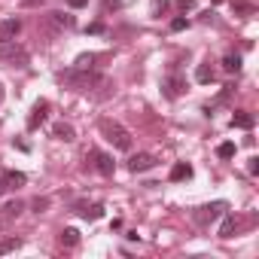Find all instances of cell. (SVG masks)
Returning a JSON list of instances; mask_svg holds the SVG:
<instances>
[{"label": "cell", "instance_id": "cell-20", "mask_svg": "<svg viewBox=\"0 0 259 259\" xmlns=\"http://www.w3.org/2000/svg\"><path fill=\"white\" fill-rule=\"evenodd\" d=\"M19 247H22V238H4L0 241V256H7V253H13Z\"/></svg>", "mask_w": 259, "mask_h": 259}, {"label": "cell", "instance_id": "cell-14", "mask_svg": "<svg viewBox=\"0 0 259 259\" xmlns=\"http://www.w3.org/2000/svg\"><path fill=\"white\" fill-rule=\"evenodd\" d=\"M168 177H171L174 183H177V180H189V177H192V165H189V162H177Z\"/></svg>", "mask_w": 259, "mask_h": 259}, {"label": "cell", "instance_id": "cell-8", "mask_svg": "<svg viewBox=\"0 0 259 259\" xmlns=\"http://www.w3.org/2000/svg\"><path fill=\"white\" fill-rule=\"evenodd\" d=\"M46 116H49V101H37L31 107V113H28V128H31V132H34V128H40Z\"/></svg>", "mask_w": 259, "mask_h": 259}, {"label": "cell", "instance_id": "cell-1", "mask_svg": "<svg viewBox=\"0 0 259 259\" xmlns=\"http://www.w3.org/2000/svg\"><path fill=\"white\" fill-rule=\"evenodd\" d=\"M101 135L116 147V150H122V153H128L132 150V132H128L125 125H119V122H113V119H101Z\"/></svg>", "mask_w": 259, "mask_h": 259}, {"label": "cell", "instance_id": "cell-10", "mask_svg": "<svg viewBox=\"0 0 259 259\" xmlns=\"http://www.w3.org/2000/svg\"><path fill=\"white\" fill-rule=\"evenodd\" d=\"M52 138L70 144V141H76V128H73L70 122H55V125H52Z\"/></svg>", "mask_w": 259, "mask_h": 259}, {"label": "cell", "instance_id": "cell-30", "mask_svg": "<svg viewBox=\"0 0 259 259\" xmlns=\"http://www.w3.org/2000/svg\"><path fill=\"white\" fill-rule=\"evenodd\" d=\"M85 4H89V0H67V7H70V10H82Z\"/></svg>", "mask_w": 259, "mask_h": 259}, {"label": "cell", "instance_id": "cell-33", "mask_svg": "<svg viewBox=\"0 0 259 259\" xmlns=\"http://www.w3.org/2000/svg\"><path fill=\"white\" fill-rule=\"evenodd\" d=\"M0 104H4V82H0Z\"/></svg>", "mask_w": 259, "mask_h": 259}, {"label": "cell", "instance_id": "cell-16", "mask_svg": "<svg viewBox=\"0 0 259 259\" xmlns=\"http://www.w3.org/2000/svg\"><path fill=\"white\" fill-rule=\"evenodd\" d=\"M235 229H238V220H235V213H223V226H220V238H232V235H235Z\"/></svg>", "mask_w": 259, "mask_h": 259}, {"label": "cell", "instance_id": "cell-28", "mask_svg": "<svg viewBox=\"0 0 259 259\" xmlns=\"http://www.w3.org/2000/svg\"><path fill=\"white\" fill-rule=\"evenodd\" d=\"M46 207H49V201H46V198H37V201H34V210H37V213H43Z\"/></svg>", "mask_w": 259, "mask_h": 259}, {"label": "cell", "instance_id": "cell-9", "mask_svg": "<svg viewBox=\"0 0 259 259\" xmlns=\"http://www.w3.org/2000/svg\"><path fill=\"white\" fill-rule=\"evenodd\" d=\"M22 34V19L19 16H10L0 22V40H16Z\"/></svg>", "mask_w": 259, "mask_h": 259}, {"label": "cell", "instance_id": "cell-31", "mask_svg": "<svg viewBox=\"0 0 259 259\" xmlns=\"http://www.w3.org/2000/svg\"><path fill=\"white\" fill-rule=\"evenodd\" d=\"M89 34H104V22H95V25H89Z\"/></svg>", "mask_w": 259, "mask_h": 259}, {"label": "cell", "instance_id": "cell-19", "mask_svg": "<svg viewBox=\"0 0 259 259\" xmlns=\"http://www.w3.org/2000/svg\"><path fill=\"white\" fill-rule=\"evenodd\" d=\"M95 61H98V55H95V52H89V55H79V58L73 61V67H79V70H92V67H95Z\"/></svg>", "mask_w": 259, "mask_h": 259}, {"label": "cell", "instance_id": "cell-25", "mask_svg": "<svg viewBox=\"0 0 259 259\" xmlns=\"http://www.w3.org/2000/svg\"><path fill=\"white\" fill-rule=\"evenodd\" d=\"M247 174H253V177L259 174V159H256V156H253V159L247 162Z\"/></svg>", "mask_w": 259, "mask_h": 259}, {"label": "cell", "instance_id": "cell-13", "mask_svg": "<svg viewBox=\"0 0 259 259\" xmlns=\"http://www.w3.org/2000/svg\"><path fill=\"white\" fill-rule=\"evenodd\" d=\"M241 64H244V58H241L238 52H226V55H223V70H226V73H238Z\"/></svg>", "mask_w": 259, "mask_h": 259}, {"label": "cell", "instance_id": "cell-6", "mask_svg": "<svg viewBox=\"0 0 259 259\" xmlns=\"http://www.w3.org/2000/svg\"><path fill=\"white\" fill-rule=\"evenodd\" d=\"M46 25H49L52 34H58V31H70V28L76 25V19L67 16V13H49V16H46Z\"/></svg>", "mask_w": 259, "mask_h": 259}, {"label": "cell", "instance_id": "cell-32", "mask_svg": "<svg viewBox=\"0 0 259 259\" xmlns=\"http://www.w3.org/2000/svg\"><path fill=\"white\" fill-rule=\"evenodd\" d=\"M122 7V0H107V4H104V10L110 13V10H119Z\"/></svg>", "mask_w": 259, "mask_h": 259}, {"label": "cell", "instance_id": "cell-2", "mask_svg": "<svg viewBox=\"0 0 259 259\" xmlns=\"http://www.w3.org/2000/svg\"><path fill=\"white\" fill-rule=\"evenodd\" d=\"M0 61L10 64V67H28L31 55L25 46H19L16 40H0Z\"/></svg>", "mask_w": 259, "mask_h": 259}, {"label": "cell", "instance_id": "cell-3", "mask_svg": "<svg viewBox=\"0 0 259 259\" xmlns=\"http://www.w3.org/2000/svg\"><path fill=\"white\" fill-rule=\"evenodd\" d=\"M226 210H229V204H226V201L204 204V207H198V210H195V223H198V226H210V223H213L217 217H223Z\"/></svg>", "mask_w": 259, "mask_h": 259}, {"label": "cell", "instance_id": "cell-27", "mask_svg": "<svg viewBox=\"0 0 259 259\" xmlns=\"http://www.w3.org/2000/svg\"><path fill=\"white\" fill-rule=\"evenodd\" d=\"M186 25H189V22H186V19H174V22H171V31H183V28H186Z\"/></svg>", "mask_w": 259, "mask_h": 259}, {"label": "cell", "instance_id": "cell-5", "mask_svg": "<svg viewBox=\"0 0 259 259\" xmlns=\"http://www.w3.org/2000/svg\"><path fill=\"white\" fill-rule=\"evenodd\" d=\"M156 165H159V159L153 153H138V156L128 159V171H132V174H144V171H150Z\"/></svg>", "mask_w": 259, "mask_h": 259}, {"label": "cell", "instance_id": "cell-26", "mask_svg": "<svg viewBox=\"0 0 259 259\" xmlns=\"http://www.w3.org/2000/svg\"><path fill=\"white\" fill-rule=\"evenodd\" d=\"M192 7H195V0H177V10L180 13H189Z\"/></svg>", "mask_w": 259, "mask_h": 259}, {"label": "cell", "instance_id": "cell-17", "mask_svg": "<svg viewBox=\"0 0 259 259\" xmlns=\"http://www.w3.org/2000/svg\"><path fill=\"white\" fill-rule=\"evenodd\" d=\"M195 82H201V85L213 82V67H210V64H198V67H195Z\"/></svg>", "mask_w": 259, "mask_h": 259}, {"label": "cell", "instance_id": "cell-24", "mask_svg": "<svg viewBox=\"0 0 259 259\" xmlns=\"http://www.w3.org/2000/svg\"><path fill=\"white\" fill-rule=\"evenodd\" d=\"M165 10H168V0H153V16H156V19H159Z\"/></svg>", "mask_w": 259, "mask_h": 259}, {"label": "cell", "instance_id": "cell-34", "mask_svg": "<svg viewBox=\"0 0 259 259\" xmlns=\"http://www.w3.org/2000/svg\"><path fill=\"white\" fill-rule=\"evenodd\" d=\"M210 4H223V0H210Z\"/></svg>", "mask_w": 259, "mask_h": 259}, {"label": "cell", "instance_id": "cell-12", "mask_svg": "<svg viewBox=\"0 0 259 259\" xmlns=\"http://www.w3.org/2000/svg\"><path fill=\"white\" fill-rule=\"evenodd\" d=\"M253 125H256V116H253V113H247V110H235V116H232V128H244V132H250Z\"/></svg>", "mask_w": 259, "mask_h": 259}, {"label": "cell", "instance_id": "cell-11", "mask_svg": "<svg viewBox=\"0 0 259 259\" xmlns=\"http://www.w3.org/2000/svg\"><path fill=\"white\" fill-rule=\"evenodd\" d=\"M22 210H25V201H19V198H16V201H7L4 207H0V220H4V223H13Z\"/></svg>", "mask_w": 259, "mask_h": 259}, {"label": "cell", "instance_id": "cell-23", "mask_svg": "<svg viewBox=\"0 0 259 259\" xmlns=\"http://www.w3.org/2000/svg\"><path fill=\"white\" fill-rule=\"evenodd\" d=\"M79 213H82L85 220H101V217H104V204H92L89 210H79Z\"/></svg>", "mask_w": 259, "mask_h": 259}, {"label": "cell", "instance_id": "cell-15", "mask_svg": "<svg viewBox=\"0 0 259 259\" xmlns=\"http://www.w3.org/2000/svg\"><path fill=\"white\" fill-rule=\"evenodd\" d=\"M229 7H232L235 16H253L256 13V7L250 4V0H229Z\"/></svg>", "mask_w": 259, "mask_h": 259}, {"label": "cell", "instance_id": "cell-7", "mask_svg": "<svg viewBox=\"0 0 259 259\" xmlns=\"http://www.w3.org/2000/svg\"><path fill=\"white\" fill-rule=\"evenodd\" d=\"M162 89H165V98H180L183 92H186V76H180V73H171L165 82H162Z\"/></svg>", "mask_w": 259, "mask_h": 259}, {"label": "cell", "instance_id": "cell-21", "mask_svg": "<svg viewBox=\"0 0 259 259\" xmlns=\"http://www.w3.org/2000/svg\"><path fill=\"white\" fill-rule=\"evenodd\" d=\"M61 244H64V247H76V244H79V232H76V229H64V232H61Z\"/></svg>", "mask_w": 259, "mask_h": 259}, {"label": "cell", "instance_id": "cell-4", "mask_svg": "<svg viewBox=\"0 0 259 259\" xmlns=\"http://www.w3.org/2000/svg\"><path fill=\"white\" fill-rule=\"evenodd\" d=\"M85 159H92L95 171H98V174H104V177H110V174L116 171L113 156H107V153H101V150H89V156H85Z\"/></svg>", "mask_w": 259, "mask_h": 259}, {"label": "cell", "instance_id": "cell-22", "mask_svg": "<svg viewBox=\"0 0 259 259\" xmlns=\"http://www.w3.org/2000/svg\"><path fill=\"white\" fill-rule=\"evenodd\" d=\"M217 156H220V159H226V162H229V159H235V144H232V141L220 144V147H217Z\"/></svg>", "mask_w": 259, "mask_h": 259}, {"label": "cell", "instance_id": "cell-18", "mask_svg": "<svg viewBox=\"0 0 259 259\" xmlns=\"http://www.w3.org/2000/svg\"><path fill=\"white\" fill-rule=\"evenodd\" d=\"M28 183V177L22 174V171H7V186L10 189H19V186H25Z\"/></svg>", "mask_w": 259, "mask_h": 259}, {"label": "cell", "instance_id": "cell-29", "mask_svg": "<svg viewBox=\"0 0 259 259\" xmlns=\"http://www.w3.org/2000/svg\"><path fill=\"white\" fill-rule=\"evenodd\" d=\"M7 189H10V186H7V171H4V168H0V195H4Z\"/></svg>", "mask_w": 259, "mask_h": 259}]
</instances>
